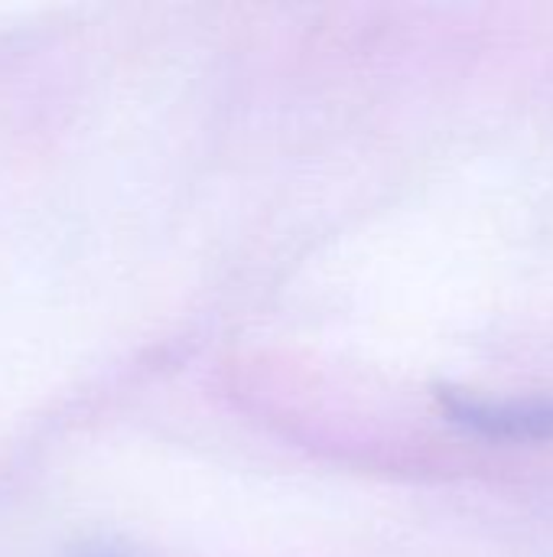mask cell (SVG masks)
I'll use <instances>...</instances> for the list:
<instances>
[{
  "label": "cell",
  "instance_id": "cell-1",
  "mask_svg": "<svg viewBox=\"0 0 553 557\" xmlns=\"http://www.w3.org/2000/svg\"><path fill=\"white\" fill-rule=\"evenodd\" d=\"M486 431L495 434H551L553 431V405H535V408H479L469 414Z\"/></svg>",
  "mask_w": 553,
  "mask_h": 557
}]
</instances>
